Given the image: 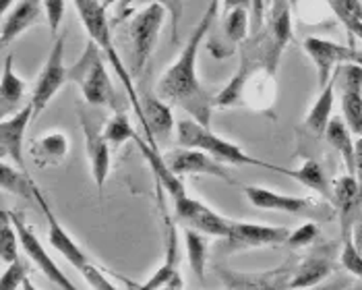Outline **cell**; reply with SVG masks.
Segmentation results:
<instances>
[{"label": "cell", "mask_w": 362, "mask_h": 290, "mask_svg": "<svg viewBox=\"0 0 362 290\" xmlns=\"http://www.w3.org/2000/svg\"><path fill=\"white\" fill-rule=\"evenodd\" d=\"M218 11H220V0H209L207 11L203 13L201 21L189 35V42L185 44L178 58L174 60V64L160 77L156 86V93L164 102H168L170 106H178L187 110L189 115L195 116L197 122H201L203 127H209L211 122L214 98L207 93V89L201 86L197 77V57H199L203 40L211 31Z\"/></svg>", "instance_id": "1"}, {"label": "cell", "mask_w": 362, "mask_h": 290, "mask_svg": "<svg viewBox=\"0 0 362 290\" xmlns=\"http://www.w3.org/2000/svg\"><path fill=\"white\" fill-rule=\"evenodd\" d=\"M75 2V8L79 13V19L83 23L85 31L89 33V40L106 54L108 62L112 64L116 77L120 79V83L127 87L129 91V102L135 110V115L139 116L143 120V110H141V100L137 89L133 86V75L129 71V66H124V62L118 57V50L114 46V40H112V25L108 15H106V6L102 0H73Z\"/></svg>", "instance_id": "2"}, {"label": "cell", "mask_w": 362, "mask_h": 290, "mask_svg": "<svg viewBox=\"0 0 362 290\" xmlns=\"http://www.w3.org/2000/svg\"><path fill=\"white\" fill-rule=\"evenodd\" d=\"M178 144L180 147L201 149L228 166H259V168H267L272 173L284 174V166H274L265 160L255 158L251 153H247L243 147L218 137L216 133H211L209 127H203L201 122L191 120V118H182L178 122Z\"/></svg>", "instance_id": "3"}, {"label": "cell", "mask_w": 362, "mask_h": 290, "mask_svg": "<svg viewBox=\"0 0 362 290\" xmlns=\"http://www.w3.org/2000/svg\"><path fill=\"white\" fill-rule=\"evenodd\" d=\"M33 195H35L33 202L40 205L42 214L46 216V222H48V240H50V245L54 247L56 251H58L64 260L69 261L73 267H77V269L81 272V276H83L85 280H87V284L93 290H120L112 284L110 280L104 276V272L87 257V253H85L83 249L71 238L69 232L64 231V226L58 222V218H56V214L52 211L50 203L44 197V193L40 191L37 185H35Z\"/></svg>", "instance_id": "4"}, {"label": "cell", "mask_w": 362, "mask_h": 290, "mask_svg": "<svg viewBox=\"0 0 362 290\" xmlns=\"http://www.w3.org/2000/svg\"><path fill=\"white\" fill-rule=\"evenodd\" d=\"M102 54L104 52L89 40L83 57L71 66V81H77L81 86L89 106H110L114 110H120Z\"/></svg>", "instance_id": "5"}, {"label": "cell", "mask_w": 362, "mask_h": 290, "mask_svg": "<svg viewBox=\"0 0 362 290\" xmlns=\"http://www.w3.org/2000/svg\"><path fill=\"white\" fill-rule=\"evenodd\" d=\"M168 11L162 4H147L131 19L127 25V40L131 44V75L139 77L143 66L147 64L153 48L158 44L160 31L164 28Z\"/></svg>", "instance_id": "6"}, {"label": "cell", "mask_w": 362, "mask_h": 290, "mask_svg": "<svg viewBox=\"0 0 362 290\" xmlns=\"http://www.w3.org/2000/svg\"><path fill=\"white\" fill-rule=\"evenodd\" d=\"M64 46H66V35H58L50 50V57L46 58V64L33 86L31 91V106H33V120L40 118V115L46 110L50 100L58 93V89L71 79V69L64 64Z\"/></svg>", "instance_id": "7"}, {"label": "cell", "mask_w": 362, "mask_h": 290, "mask_svg": "<svg viewBox=\"0 0 362 290\" xmlns=\"http://www.w3.org/2000/svg\"><path fill=\"white\" fill-rule=\"evenodd\" d=\"M305 52L317 69V86L319 89L327 86L335 71L344 64H362V50H354L341 44H335L321 37H307Z\"/></svg>", "instance_id": "8"}, {"label": "cell", "mask_w": 362, "mask_h": 290, "mask_svg": "<svg viewBox=\"0 0 362 290\" xmlns=\"http://www.w3.org/2000/svg\"><path fill=\"white\" fill-rule=\"evenodd\" d=\"M290 228L284 226H267V224H252V222H236L232 220L228 236H223V249L228 255L261 249V247H276L286 245Z\"/></svg>", "instance_id": "9"}, {"label": "cell", "mask_w": 362, "mask_h": 290, "mask_svg": "<svg viewBox=\"0 0 362 290\" xmlns=\"http://www.w3.org/2000/svg\"><path fill=\"white\" fill-rule=\"evenodd\" d=\"M294 269L296 263L286 261L279 267L267 272H255V274H243V272L218 267V276L226 290H292Z\"/></svg>", "instance_id": "10"}, {"label": "cell", "mask_w": 362, "mask_h": 290, "mask_svg": "<svg viewBox=\"0 0 362 290\" xmlns=\"http://www.w3.org/2000/svg\"><path fill=\"white\" fill-rule=\"evenodd\" d=\"M8 216H11V220H13V224L17 228L19 240H21V249L25 251V255H28L29 260L40 267V272L62 290H79L75 286V282H71L69 276L56 265V261L50 257V253L46 251L42 240L35 236L33 228L25 222V218L21 214H17V211H8Z\"/></svg>", "instance_id": "11"}, {"label": "cell", "mask_w": 362, "mask_h": 290, "mask_svg": "<svg viewBox=\"0 0 362 290\" xmlns=\"http://www.w3.org/2000/svg\"><path fill=\"white\" fill-rule=\"evenodd\" d=\"M174 220L180 222L185 228H195L207 236H228L232 220L220 216L209 205H205L199 199H193L191 195H185L182 199L174 202Z\"/></svg>", "instance_id": "12"}, {"label": "cell", "mask_w": 362, "mask_h": 290, "mask_svg": "<svg viewBox=\"0 0 362 290\" xmlns=\"http://www.w3.org/2000/svg\"><path fill=\"white\" fill-rule=\"evenodd\" d=\"M339 218L341 240H350L354 226L361 222L362 214V185L354 174H344L334 182V203Z\"/></svg>", "instance_id": "13"}, {"label": "cell", "mask_w": 362, "mask_h": 290, "mask_svg": "<svg viewBox=\"0 0 362 290\" xmlns=\"http://www.w3.org/2000/svg\"><path fill=\"white\" fill-rule=\"evenodd\" d=\"M166 164L172 168V173L178 176H187V174H205V176H214L220 178L228 185H234V176L228 173V168L222 162H218L216 158H211L209 153L201 151V149H191V147H176L164 153Z\"/></svg>", "instance_id": "14"}, {"label": "cell", "mask_w": 362, "mask_h": 290, "mask_svg": "<svg viewBox=\"0 0 362 290\" xmlns=\"http://www.w3.org/2000/svg\"><path fill=\"white\" fill-rule=\"evenodd\" d=\"M31 120H33V106L31 102H28L17 115L2 118L0 122V156L4 160H11L23 173H28L23 141H25V133Z\"/></svg>", "instance_id": "15"}, {"label": "cell", "mask_w": 362, "mask_h": 290, "mask_svg": "<svg viewBox=\"0 0 362 290\" xmlns=\"http://www.w3.org/2000/svg\"><path fill=\"white\" fill-rule=\"evenodd\" d=\"M48 23L44 0H17L8 13L2 15V50H6L29 28Z\"/></svg>", "instance_id": "16"}, {"label": "cell", "mask_w": 362, "mask_h": 290, "mask_svg": "<svg viewBox=\"0 0 362 290\" xmlns=\"http://www.w3.org/2000/svg\"><path fill=\"white\" fill-rule=\"evenodd\" d=\"M337 79L341 81L344 120L356 137H362V64L339 66Z\"/></svg>", "instance_id": "17"}, {"label": "cell", "mask_w": 362, "mask_h": 290, "mask_svg": "<svg viewBox=\"0 0 362 290\" xmlns=\"http://www.w3.org/2000/svg\"><path fill=\"white\" fill-rule=\"evenodd\" d=\"M141 110H143V127L147 131V141L156 145V139L168 141L174 133V116L172 106L164 102L156 91L143 89L139 93Z\"/></svg>", "instance_id": "18"}, {"label": "cell", "mask_w": 362, "mask_h": 290, "mask_svg": "<svg viewBox=\"0 0 362 290\" xmlns=\"http://www.w3.org/2000/svg\"><path fill=\"white\" fill-rule=\"evenodd\" d=\"M243 193L257 209H267V211H284V214L303 216L317 207L315 199H310V197L281 195V193H276L265 187H257V185H247L243 189Z\"/></svg>", "instance_id": "19"}, {"label": "cell", "mask_w": 362, "mask_h": 290, "mask_svg": "<svg viewBox=\"0 0 362 290\" xmlns=\"http://www.w3.org/2000/svg\"><path fill=\"white\" fill-rule=\"evenodd\" d=\"M85 133V145H87V156L91 162V176L95 180L98 191L102 193L106 178L110 174V144L104 137V131L98 129V124L93 120H89V116H81Z\"/></svg>", "instance_id": "20"}, {"label": "cell", "mask_w": 362, "mask_h": 290, "mask_svg": "<svg viewBox=\"0 0 362 290\" xmlns=\"http://www.w3.org/2000/svg\"><path fill=\"white\" fill-rule=\"evenodd\" d=\"M290 42H292V17H290L288 4H284L274 15L269 35H267V46H265V52H263L265 73L269 77H276L281 54H284V50H286V46Z\"/></svg>", "instance_id": "21"}, {"label": "cell", "mask_w": 362, "mask_h": 290, "mask_svg": "<svg viewBox=\"0 0 362 290\" xmlns=\"http://www.w3.org/2000/svg\"><path fill=\"white\" fill-rule=\"evenodd\" d=\"M335 263L332 260V251L327 253H313L310 257L296 263L294 276H292V290L315 289L323 284L334 274Z\"/></svg>", "instance_id": "22"}, {"label": "cell", "mask_w": 362, "mask_h": 290, "mask_svg": "<svg viewBox=\"0 0 362 290\" xmlns=\"http://www.w3.org/2000/svg\"><path fill=\"white\" fill-rule=\"evenodd\" d=\"M25 83L15 73V57L6 54L2 60V77H0V115L2 118L17 115L23 106Z\"/></svg>", "instance_id": "23"}, {"label": "cell", "mask_w": 362, "mask_h": 290, "mask_svg": "<svg viewBox=\"0 0 362 290\" xmlns=\"http://www.w3.org/2000/svg\"><path fill=\"white\" fill-rule=\"evenodd\" d=\"M339 71V69H337ZM337 71L332 77V81L321 89L317 102L313 104V108L308 110L307 118L303 122V129L313 137H325V131L329 127V120L334 118L332 110H334V98H335V81H337Z\"/></svg>", "instance_id": "24"}, {"label": "cell", "mask_w": 362, "mask_h": 290, "mask_svg": "<svg viewBox=\"0 0 362 290\" xmlns=\"http://www.w3.org/2000/svg\"><path fill=\"white\" fill-rule=\"evenodd\" d=\"M249 75H251V58L243 52L238 71L234 73V77L228 81V86L214 98V106L216 108H238L247 104V83H249Z\"/></svg>", "instance_id": "25"}, {"label": "cell", "mask_w": 362, "mask_h": 290, "mask_svg": "<svg viewBox=\"0 0 362 290\" xmlns=\"http://www.w3.org/2000/svg\"><path fill=\"white\" fill-rule=\"evenodd\" d=\"M325 139L341 156L348 174L356 176V141H352V131H350V127L346 124L344 118L334 116L329 120V127L325 131Z\"/></svg>", "instance_id": "26"}, {"label": "cell", "mask_w": 362, "mask_h": 290, "mask_svg": "<svg viewBox=\"0 0 362 290\" xmlns=\"http://www.w3.org/2000/svg\"><path fill=\"white\" fill-rule=\"evenodd\" d=\"M284 174L290 176V178H296L300 185H305L307 189L319 193L325 202L334 203V187L332 182L327 180V174L323 170V166L315 160H307L300 168L296 170H290V168H284Z\"/></svg>", "instance_id": "27"}, {"label": "cell", "mask_w": 362, "mask_h": 290, "mask_svg": "<svg viewBox=\"0 0 362 290\" xmlns=\"http://www.w3.org/2000/svg\"><path fill=\"white\" fill-rule=\"evenodd\" d=\"M178 240H176V226L172 220H168V240H166V260L164 265L143 284V286H135L133 290H162L170 282V278L178 272Z\"/></svg>", "instance_id": "28"}, {"label": "cell", "mask_w": 362, "mask_h": 290, "mask_svg": "<svg viewBox=\"0 0 362 290\" xmlns=\"http://www.w3.org/2000/svg\"><path fill=\"white\" fill-rule=\"evenodd\" d=\"M69 151V139L64 133L52 131L40 139H35L31 145V156L40 166H56L64 160Z\"/></svg>", "instance_id": "29"}, {"label": "cell", "mask_w": 362, "mask_h": 290, "mask_svg": "<svg viewBox=\"0 0 362 290\" xmlns=\"http://www.w3.org/2000/svg\"><path fill=\"white\" fill-rule=\"evenodd\" d=\"M0 180H2V189L21 197V199H35L33 191H35V182L31 180L28 173H23L21 168H17L15 164H6L2 162L0 166Z\"/></svg>", "instance_id": "30"}, {"label": "cell", "mask_w": 362, "mask_h": 290, "mask_svg": "<svg viewBox=\"0 0 362 290\" xmlns=\"http://www.w3.org/2000/svg\"><path fill=\"white\" fill-rule=\"evenodd\" d=\"M207 234L195 231V228H185V243H187V255L191 272L197 276L199 282H205V263H207Z\"/></svg>", "instance_id": "31"}, {"label": "cell", "mask_w": 362, "mask_h": 290, "mask_svg": "<svg viewBox=\"0 0 362 290\" xmlns=\"http://www.w3.org/2000/svg\"><path fill=\"white\" fill-rule=\"evenodd\" d=\"M350 33L362 40V0H325Z\"/></svg>", "instance_id": "32"}, {"label": "cell", "mask_w": 362, "mask_h": 290, "mask_svg": "<svg viewBox=\"0 0 362 290\" xmlns=\"http://www.w3.org/2000/svg\"><path fill=\"white\" fill-rule=\"evenodd\" d=\"M19 247H21V240H19L17 228H15L11 216H8V209H2V224H0V261L4 265H8V263L19 260Z\"/></svg>", "instance_id": "33"}, {"label": "cell", "mask_w": 362, "mask_h": 290, "mask_svg": "<svg viewBox=\"0 0 362 290\" xmlns=\"http://www.w3.org/2000/svg\"><path fill=\"white\" fill-rule=\"evenodd\" d=\"M223 35L234 42L240 44L247 40L249 29H251V11L249 8H234L230 13H223Z\"/></svg>", "instance_id": "34"}, {"label": "cell", "mask_w": 362, "mask_h": 290, "mask_svg": "<svg viewBox=\"0 0 362 290\" xmlns=\"http://www.w3.org/2000/svg\"><path fill=\"white\" fill-rule=\"evenodd\" d=\"M135 135H137V133L133 131L129 118H127V115H124L122 110H116V115L112 116L110 122L104 127V137H106V141L110 144L112 151L118 149L124 141L135 139Z\"/></svg>", "instance_id": "35"}, {"label": "cell", "mask_w": 362, "mask_h": 290, "mask_svg": "<svg viewBox=\"0 0 362 290\" xmlns=\"http://www.w3.org/2000/svg\"><path fill=\"white\" fill-rule=\"evenodd\" d=\"M133 4L137 6H147V4H162L168 11L170 17V25H172V44L178 42V28H180V19L185 13V0H133Z\"/></svg>", "instance_id": "36"}, {"label": "cell", "mask_w": 362, "mask_h": 290, "mask_svg": "<svg viewBox=\"0 0 362 290\" xmlns=\"http://www.w3.org/2000/svg\"><path fill=\"white\" fill-rule=\"evenodd\" d=\"M29 278L28 265L21 260L13 261L4 267L0 278V290H19L23 289V282Z\"/></svg>", "instance_id": "37"}, {"label": "cell", "mask_w": 362, "mask_h": 290, "mask_svg": "<svg viewBox=\"0 0 362 290\" xmlns=\"http://www.w3.org/2000/svg\"><path fill=\"white\" fill-rule=\"evenodd\" d=\"M344 247H341V257H339V263L344 269H348L354 278H358L362 282V255L361 251L356 249L354 240H341Z\"/></svg>", "instance_id": "38"}, {"label": "cell", "mask_w": 362, "mask_h": 290, "mask_svg": "<svg viewBox=\"0 0 362 290\" xmlns=\"http://www.w3.org/2000/svg\"><path fill=\"white\" fill-rule=\"evenodd\" d=\"M317 238H319V226L315 222H307V224L298 226L296 231L290 232V236L286 240V247H290V249H303V247L313 245Z\"/></svg>", "instance_id": "39"}, {"label": "cell", "mask_w": 362, "mask_h": 290, "mask_svg": "<svg viewBox=\"0 0 362 290\" xmlns=\"http://www.w3.org/2000/svg\"><path fill=\"white\" fill-rule=\"evenodd\" d=\"M44 6H46V17H48V28L56 35L62 25V19H64L66 2L64 0H44Z\"/></svg>", "instance_id": "40"}, {"label": "cell", "mask_w": 362, "mask_h": 290, "mask_svg": "<svg viewBox=\"0 0 362 290\" xmlns=\"http://www.w3.org/2000/svg\"><path fill=\"white\" fill-rule=\"evenodd\" d=\"M223 2V13H230L234 8H252V0H222Z\"/></svg>", "instance_id": "41"}, {"label": "cell", "mask_w": 362, "mask_h": 290, "mask_svg": "<svg viewBox=\"0 0 362 290\" xmlns=\"http://www.w3.org/2000/svg\"><path fill=\"white\" fill-rule=\"evenodd\" d=\"M352 284L346 282V280H335V282H327V284H319L315 289H307V290H350Z\"/></svg>", "instance_id": "42"}, {"label": "cell", "mask_w": 362, "mask_h": 290, "mask_svg": "<svg viewBox=\"0 0 362 290\" xmlns=\"http://www.w3.org/2000/svg\"><path fill=\"white\" fill-rule=\"evenodd\" d=\"M356 178L362 185V137L356 139Z\"/></svg>", "instance_id": "43"}, {"label": "cell", "mask_w": 362, "mask_h": 290, "mask_svg": "<svg viewBox=\"0 0 362 290\" xmlns=\"http://www.w3.org/2000/svg\"><path fill=\"white\" fill-rule=\"evenodd\" d=\"M352 240H354V245H356V249L361 251L362 255V220L354 226V234H352Z\"/></svg>", "instance_id": "44"}, {"label": "cell", "mask_w": 362, "mask_h": 290, "mask_svg": "<svg viewBox=\"0 0 362 290\" xmlns=\"http://www.w3.org/2000/svg\"><path fill=\"white\" fill-rule=\"evenodd\" d=\"M131 4H133V0H120V6H118V21L124 19L127 11H131Z\"/></svg>", "instance_id": "45"}, {"label": "cell", "mask_w": 362, "mask_h": 290, "mask_svg": "<svg viewBox=\"0 0 362 290\" xmlns=\"http://www.w3.org/2000/svg\"><path fill=\"white\" fill-rule=\"evenodd\" d=\"M15 2H17V0H0V11H2V15H4V13H8V11H11V6H13Z\"/></svg>", "instance_id": "46"}, {"label": "cell", "mask_w": 362, "mask_h": 290, "mask_svg": "<svg viewBox=\"0 0 362 290\" xmlns=\"http://www.w3.org/2000/svg\"><path fill=\"white\" fill-rule=\"evenodd\" d=\"M21 290H37V289H35V286H33V284L29 282V278H28V280L23 282V289H21Z\"/></svg>", "instance_id": "47"}, {"label": "cell", "mask_w": 362, "mask_h": 290, "mask_svg": "<svg viewBox=\"0 0 362 290\" xmlns=\"http://www.w3.org/2000/svg\"><path fill=\"white\" fill-rule=\"evenodd\" d=\"M116 2H120V0H104V6H106V8H110L112 4H116Z\"/></svg>", "instance_id": "48"}, {"label": "cell", "mask_w": 362, "mask_h": 290, "mask_svg": "<svg viewBox=\"0 0 362 290\" xmlns=\"http://www.w3.org/2000/svg\"><path fill=\"white\" fill-rule=\"evenodd\" d=\"M350 290H361V289H354V286H352V289H350Z\"/></svg>", "instance_id": "49"}, {"label": "cell", "mask_w": 362, "mask_h": 290, "mask_svg": "<svg viewBox=\"0 0 362 290\" xmlns=\"http://www.w3.org/2000/svg\"><path fill=\"white\" fill-rule=\"evenodd\" d=\"M102 2H104V0H102Z\"/></svg>", "instance_id": "50"}]
</instances>
